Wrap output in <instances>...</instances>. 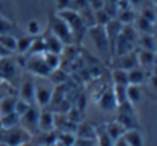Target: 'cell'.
Instances as JSON below:
<instances>
[{"mask_svg": "<svg viewBox=\"0 0 157 146\" xmlns=\"http://www.w3.org/2000/svg\"><path fill=\"white\" fill-rule=\"evenodd\" d=\"M117 122L126 129H139V120L136 117V114H125V112H119L117 115Z\"/></svg>", "mask_w": 157, "mask_h": 146, "instance_id": "obj_17", "label": "cell"}, {"mask_svg": "<svg viewBox=\"0 0 157 146\" xmlns=\"http://www.w3.org/2000/svg\"><path fill=\"white\" fill-rule=\"evenodd\" d=\"M136 20V31L140 32V34H152L154 32V23L146 20L145 17L139 16L134 19Z\"/></svg>", "mask_w": 157, "mask_h": 146, "instance_id": "obj_23", "label": "cell"}, {"mask_svg": "<svg viewBox=\"0 0 157 146\" xmlns=\"http://www.w3.org/2000/svg\"><path fill=\"white\" fill-rule=\"evenodd\" d=\"M40 132H49L54 131V112L43 108L39 111V122H37Z\"/></svg>", "mask_w": 157, "mask_h": 146, "instance_id": "obj_9", "label": "cell"}, {"mask_svg": "<svg viewBox=\"0 0 157 146\" xmlns=\"http://www.w3.org/2000/svg\"><path fill=\"white\" fill-rule=\"evenodd\" d=\"M74 146H97V143H96V140H91V138H78V137H75Z\"/></svg>", "mask_w": 157, "mask_h": 146, "instance_id": "obj_41", "label": "cell"}, {"mask_svg": "<svg viewBox=\"0 0 157 146\" xmlns=\"http://www.w3.org/2000/svg\"><path fill=\"white\" fill-rule=\"evenodd\" d=\"M14 32V23L0 14V34H13Z\"/></svg>", "mask_w": 157, "mask_h": 146, "instance_id": "obj_36", "label": "cell"}, {"mask_svg": "<svg viewBox=\"0 0 157 146\" xmlns=\"http://www.w3.org/2000/svg\"><path fill=\"white\" fill-rule=\"evenodd\" d=\"M26 69L29 74L39 76V77H48L49 71H51L48 68V65L45 63L42 54H31V57L26 62Z\"/></svg>", "mask_w": 157, "mask_h": 146, "instance_id": "obj_5", "label": "cell"}, {"mask_svg": "<svg viewBox=\"0 0 157 146\" xmlns=\"http://www.w3.org/2000/svg\"><path fill=\"white\" fill-rule=\"evenodd\" d=\"M56 6H57L59 11L71 8V0H56Z\"/></svg>", "mask_w": 157, "mask_h": 146, "instance_id": "obj_42", "label": "cell"}, {"mask_svg": "<svg viewBox=\"0 0 157 146\" xmlns=\"http://www.w3.org/2000/svg\"><path fill=\"white\" fill-rule=\"evenodd\" d=\"M51 95H52V86L36 83V105L39 108H46L51 102Z\"/></svg>", "mask_w": 157, "mask_h": 146, "instance_id": "obj_10", "label": "cell"}, {"mask_svg": "<svg viewBox=\"0 0 157 146\" xmlns=\"http://www.w3.org/2000/svg\"><path fill=\"white\" fill-rule=\"evenodd\" d=\"M97 105L102 111L105 112H111V111H116L117 108V102H116V97H114V92H113V88L111 89H105L100 97L97 99Z\"/></svg>", "mask_w": 157, "mask_h": 146, "instance_id": "obj_8", "label": "cell"}, {"mask_svg": "<svg viewBox=\"0 0 157 146\" xmlns=\"http://www.w3.org/2000/svg\"><path fill=\"white\" fill-rule=\"evenodd\" d=\"M75 5V11H78V9H82V8H85V6H88V0H71V5Z\"/></svg>", "mask_w": 157, "mask_h": 146, "instance_id": "obj_43", "label": "cell"}, {"mask_svg": "<svg viewBox=\"0 0 157 146\" xmlns=\"http://www.w3.org/2000/svg\"><path fill=\"white\" fill-rule=\"evenodd\" d=\"M96 143H97V146H113V143H114L105 129V123L96 126Z\"/></svg>", "mask_w": 157, "mask_h": 146, "instance_id": "obj_19", "label": "cell"}, {"mask_svg": "<svg viewBox=\"0 0 157 146\" xmlns=\"http://www.w3.org/2000/svg\"><path fill=\"white\" fill-rule=\"evenodd\" d=\"M57 16L69 26V29H71V32H72V37H74V42L80 43V40H82V37L85 36V32H86L88 28H86V25L83 23V20H82L80 14H78V11L71 9V8H66V9L59 11Z\"/></svg>", "mask_w": 157, "mask_h": 146, "instance_id": "obj_1", "label": "cell"}, {"mask_svg": "<svg viewBox=\"0 0 157 146\" xmlns=\"http://www.w3.org/2000/svg\"><path fill=\"white\" fill-rule=\"evenodd\" d=\"M136 43L140 49H148V51H155V40L152 34H142L137 36Z\"/></svg>", "mask_w": 157, "mask_h": 146, "instance_id": "obj_22", "label": "cell"}, {"mask_svg": "<svg viewBox=\"0 0 157 146\" xmlns=\"http://www.w3.org/2000/svg\"><path fill=\"white\" fill-rule=\"evenodd\" d=\"M111 19H113V17H111V16L103 9V8H100V9H96V11H94V23H96V25L105 26Z\"/></svg>", "mask_w": 157, "mask_h": 146, "instance_id": "obj_33", "label": "cell"}, {"mask_svg": "<svg viewBox=\"0 0 157 146\" xmlns=\"http://www.w3.org/2000/svg\"><path fill=\"white\" fill-rule=\"evenodd\" d=\"M39 108H36L34 105L23 114V115H20V123L19 125H22V128L23 129H26L31 135H34V132H37L39 131V126H37V122H39Z\"/></svg>", "mask_w": 157, "mask_h": 146, "instance_id": "obj_7", "label": "cell"}, {"mask_svg": "<svg viewBox=\"0 0 157 146\" xmlns=\"http://www.w3.org/2000/svg\"><path fill=\"white\" fill-rule=\"evenodd\" d=\"M56 137H57V134L54 132V131H49V132H42L40 135H39V144L40 146H52L54 143H56Z\"/></svg>", "mask_w": 157, "mask_h": 146, "instance_id": "obj_34", "label": "cell"}, {"mask_svg": "<svg viewBox=\"0 0 157 146\" xmlns=\"http://www.w3.org/2000/svg\"><path fill=\"white\" fill-rule=\"evenodd\" d=\"M19 99L28 102L29 105H36V80H34L31 76H26V77L20 82Z\"/></svg>", "mask_w": 157, "mask_h": 146, "instance_id": "obj_6", "label": "cell"}, {"mask_svg": "<svg viewBox=\"0 0 157 146\" xmlns=\"http://www.w3.org/2000/svg\"><path fill=\"white\" fill-rule=\"evenodd\" d=\"M56 141L60 143L62 146H74L75 141V134L74 132H68V131H59Z\"/></svg>", "mask_w": 157, "mask_h": 146, "instance_id": "obj_30", "label": "cell"}, {"mask_svg": "<svg viewBox=\"0 0 157 146\" xmlns=\"http://www.w3.org/2000/svg\"><path fill=\"white\" fill-rule=\"evenodd\" d=\"M48 79H49V82H51L54 86H56V85H63V83H66V82L69 80V74H68V72H66L62 66H59V68L49 71Z\"/></svg>", "mask_w": 157, "mask_h": 146, "instance_id": "obj_15", "label": "cell"}, {"mask_svg": "<svg viewBox=\"0 0 157 146\" xmlns=\"http://www.w3.org/2000/svg\"><path fill=\"white\" fill-rule=\"evenodd\" d=\"M142 17H145L146 20H149V22H155V11H154V8H151V6H145L143 9H142V14H140Z\"/></svg>", "mask_w": 157, "mask_h": 146, "instance_id": "obj_40", "label": "cell"}, {"mask_svg": "<svg viewBox=\"0 0 157 146\" xmlns=\"http://www.w3.org/2000/svg\"><path fill=\"white\" fill-rule=\"evenodd\" d=\"M126 86H128V85H126ZM126 86H123V85H114V88H113V92H114L117 106L128 102V99H126ZM116 109H117V108H116Z\"/></svg>", "mask_w": 157, "mask_h": 146, "instance_id": "obj_32", "label": "cell"}, {"mask_svg": "<svg viewBox=\"0 0 157 146\" xmlns=\"http://www.w3.org/2000/svg\"><path fill=\"white\" fill-rule=\"evenodd\" d=\"M42 52H45V43H43V39L42 37H39V36H36L34 39H33V43H31V48H29V55L31 54H42Z\"/></svg>", "mask_w": 157, "mask_h": 146, "instance_id": "obj_35", "label": "cell"}, {"mask_svg": "<svg viewBox=\"0 0 157 146\" xmlns=\"http://www.w3.org/2000/svg\"><path fill=\"white\" fill-rule=\"evenodd\" d=\"M42 39H43V43H45V51H48V52H54V54H62L65 45H63V43L60 42V39L56 37L51 31L45 32Z\"/></svg>", "mask_w": 157, "mask_h": 146, "instance_id": "obj_11", "label": "cell"}, {"mask_svg": "<svg viewBox=\"0 0 157 146\" xmlns=\"http://www.w3.org/2000/svg\"><path fill=\"white\" fill-rule=\"evenodd\" d=\"M17 37L14 34H0V49H5L8 54L16 51Z\"/></svg>", "mask_w": 157, "mask_h": 146, "instance_id": "obj_21", "label": "cell"}, {"mask_svg": "<svg viewBox=\"0 0 157 146\" xmlns=\"http://www.w3.org/2000/svg\"><path fill=\"white\" fill-rule=\"evenodd\" d=\"M86 102H88V100H86V94H85V92L80 91V92L75 95V108H77L78 111H82V112L85 111V108H86Z\"/></svg>", "mask_w": 157, "mask_h": 146, "instance_id": "obj_39", "label": "cell"}, {"mask_svg": "<svg viewBox=\"0 0 157 146\" xmlns=\"http://www.w3.org/2000/svg\"><path fill=\"white\" fill-rule=\"evenodd\" d=\"M105 129H106L108 135L113 138V141H116V140L122 138V137H123V134H125V128H123L117 120L109 122V123H105Z\"/></svg>", "mask_w": 157, "mask_h": 146, "instance_id": "obj_20", "label": "cell"}, {"mask_svg": "<svg viewBox=\"0 0 157 146\" xmlns=\"http://www.w3.org/2000/svg\"><path fill=\"white\" fill-rule=\"evenodd\" d=\"M122 138L128 146H143V137L139 129H126Z\"/></svg>", "mask_w": 157, "mask_h": 146, "instance_id": "obj_18", "label": "cell"}, {"mask_svg": "<svg viewBox=\"0 0 157 146\" xmlns=\"http://www.w3.org/2000/svg\"><path fill=\"white\" fill-rule=\"evenodd\" d=\"M0 146H10L6 141H3V140H0Z\"/></svg>", "mask_w": 157, "mask_h": 146, "instance_id": "obj_45", "label": "cell"}, {"mask_svg": "<svg viewBox=\"0 0 157 146\" xmlns=\"http://www.w3.org/2000/svg\"><path fill=\"white\" fill-rule=\"evenodd\" d=\"M111 79H113V83L114 85H123V86H126L128 85V71L116 66L113 69V72H111Z\"/></svg>", "mask_w": 157, "mask_h": 146, "instance_id": "obj_24", "label": "cell"}, {"mask_svg": "<svg viewBox=\"0 0 157 146\" xmlns=\"http://www.w3.org/2000/svg\"><path fill=\"white\" fill-rule=\"evenodd\" d=\"M0 122H2V126L3 129H8V128H13V126H17L20 123V115L17 112H8V114H3L0 115Z\"/></svg>", "mask_w": 157, "mask_h": 146, "instance_id": "obj_25", "label": "cell"}, {"mask_svg": "<svg viewBox=\"0 0 157 146\" xmlns=\"http://www.w3.org/2000/svg\"><path fill=\"white\" fill-rule=\"evenodd\" d=\"M116 19H117L120 23H123V25H125V23H132L134 19H136V13L132 11L131 6H128V8H122V9L117 11Z\"/></svg>", "mask_w": 157, "mask_h": 146, "instance_id": "obj_28", "label": "cell"}, {"mask_svg": "<svg viewBox=\"0 0 157 146\" xmlns=\"http://www.w3.org/2000/svg\"><path fill=\"white\" fill-rule=\"evenodd\" d=\"M42 57L45 60V63L48 65L49 69H56L59 66H62V58H60V54H54V52H42Z\"/></svg>", "mask_w": 157, "mask_h": 146, "instance_id": "obj_29", "label": "cell"}, {"mask_svg": "<svg viewBox=\"0 0 157 146\" xmlns=\"http://www.w3.org/2000/svg\"><path fill=\"white\" fill-rule=\"evenodd\" d=\"M148 76H151V74H148L146 69H143L142 66H136V68L128 71V85H139L140 86V85L146 83Z\"/></svg>", "mask_w": 157, "mask_h": 146, "instance_id": "obj_13", "label": "cell"}, {"mask_svg": "<svg viewBox=\"0 0 157 146\" xmlns=\"http://www.w3.org/2000/svg\"><path fill=\"white\" fill-rule=\"evenodd\" d=\"M33 36H23V37H17V43H16V51L19 54H28L31 43H33Z\"/></svg>", "mask_w": 157, "mask_h": 146, "instance_id": "obj_27", "label": "cell"}, {"mask_svg": "<svg viewBox=\"0 0 157 146\" xmlns=\"http://www.w3.org/2000/svg\"><path fill=\"white\" fill-rule=\"evenodd\" d=\"M74 134L78 138H91V140H96V125L82 120L80 123H77V128H75V132Z\"/></svg>", "mask_w": 157, "mask_h": 146, "instance_id": "obj_14", "label": "cell"}, {"mask_svg": "<svg viewBox=\"0 0 157 146\" xmlns=\"http://www.w3.org/2000/svg\"><path fill=\"white\" fill-rule=\"evenodd\" d=\"M49 31L56 37H59L63 45H74V37H72V32H71L69 26L57 14H52L49 17Z\"/></svg>", "mask_w": 157, "mask_h": 146, "instance_id": "obj_2", "label": "cell"}, {"mask_svg": "<svg viewBox=\"0 0 157 146\" xmlns=\"http://www.w3.org/2000/svg\"><path fill=\"white\" fill-rule=\"evenodd\" d=\"M113 146H128V144H126V141H125L123 138H119V140H116V141L113 143Z\"/></svg>", "mask_w": 157, "mask_h": 146, "instance_id": "obj_44", "label": "cell"}, {"mask_svg": "<svg viewBox=\"0 0 157 146\" xmlns=\"http://www.w3.org/2000/svg\"><path fill=\"white\" fill-rule=\"evenodd\" d=\"M136 51V57L139 62V66H142L143 69H152L154 68V62H155V51H148V49H140Z\"/></svg>", "mask_w": 157, "mask_h": 146, "instance_id": "obj_12", "label": "cell"}, {"mask_svg": "<svg viewBox=\"0 0 157 146\" xmlns=\"http://www.w3.org/2000/svg\"><path fill=\"white\" fill-rule=\"evenodd\" d=\"M126 99L129 103L137 105L142 100V89L139 85H128L126 86Z\"/></svg>", "mask_w": 157, "mask_h": 146, "instance_id": "obj_26", "label": "cell"}, {"mask_svg": "<svg viewBox=\"0 0 157 146\" xmlns=\"http://www.w3.org/2000/svg\"><path fill=\"white\" fill-rule=\"evenodd\" d=\"M19 77V66L14 58L10 55L6 57H0V80H6V82H16Z\"/></svg>", "mask_w": 157, "mask_h": 146, "instance_id": "obj_4", "label": "cell"}, {"mask_svg": "<svg viewBox=\"0 0 157 146\" xmlns=\"http://www.w3.org/2000/svg\"><path fill=\"white\" fill-rule=\"evenodd\" d=\"M117 57H119V65H117V68H122V69L129 71V69L139 66V62H137V57H136V51H134V52L129 51V52H126V54H123V55H117Z\"/></svg>", "mask_w": 157, "mask_h": 146, "instance_id": "obj_16", "label": "cell"}, {"mask_svg": "<svg viewBox=\"0 0 157 146\" xmlns=\"http://www.w3.org/2000/svg\"><path fill=\"white\" fill-rule=\"evenodd\" d=\"M86 32L90 34L93 43L96 45L97 51L105 57L108 58L109 52H111V48H109V42H108V37H106V32H105V28L100 26V25H93L86 29Z\"/></svg>", "mask_w": 157, "mask_h": 146, "instance_id": "obj_3", "label": "cell"}, {"mask_svg": "<svg viewBox=\"0 0 157 146\" xmlns=\"http://www.w3.org/2000/svg\"><path fill=\"white\" fill-rule=\"evenodd\" d=\"M16 100H17V97H14V95H6L5 99H2V102H0V115L13 112L14 106H16Z\"/></svg>", "mask_w": 157, "mask_h": 146, "instance_id": "obj_31", "label": "cell"}, {"mask_svg": "<svg viewBox=\"0 0 157 146\" xmlns=\"http://www.w3.org/2000/svg\"><path fill=\"white\" fill-rule=\"evenodd\" d=\"M26 32H28V36H33V37L40 36V32H42L40 22L39 20H29L28 25H26Z\"/></svg>", "mask_w": 157, "mask_h": 146, "instance_id": "obj_37", "label": "cell"}, {"mask_svg": "<svg viewBox=\"0 0 157 146\" xmlns=\"http://www.w3.org/2000/svg\"><path fill=\"white\" fill-rule=\"evenodd\" d=\"M31 106H33V105H29L28 102H25V100H22V99L17 97V100H16V106H14V112H17L19 115H23Z\"/></svg>", "mask_w": 157, "mask_h": 146, "instance_id": "obj_38", "label": "cell"}]
</instances>
